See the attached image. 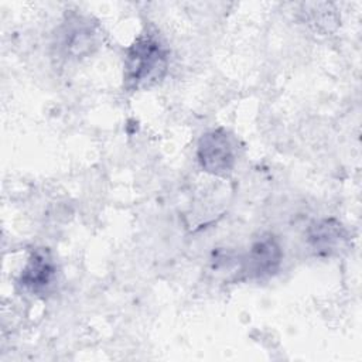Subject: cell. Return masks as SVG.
<instances>
[{"label": "cell", "mask_w": 362, "mask_h": 362, "mask_svg": "<svg viewBox=\"0 0 362 362\" xmlns=\"http://www.w3.org/2000/svg\"><path fill=\"white\" fill-rule=\"evenodd\" d=\"M168 68V51L150 33L140 34L127 48L123 65L126 90H141L161 82Z\"/></svg>", "instance_id": "1"}, {"label": "cell", "mask_w": 362, "mask_h": 362, "mask_svg": "<svg viewBox=\"0 0 362 362\" xmlns=\"http://www.w3.org/2000/svg\"><path fill=\"white\" fill-rule=\"evenodd\" d=\"M197 158L205 173L226 177L236 164V143L232 134L218 127L201 136L197 147Z\"/></svg>", "instance_id": "2"}, {"label": "cell", "mask_w": 362, "mask_h": 362, "mask_svg": "<svg viewBox=\"0 0 362 362\" xmlns=\"http://www.w3.org/2000/svg\"><path fill=\"white\" fill-rule=\"evenodd\" d=\"M96 24L85 16L69 14L55 35V48L62 58H82L98 47Z\"/></svg>", "instance_id": "3"}, {"label": "cell", "mask_w": 362, "mask_h": 362, "mask_svg": "<svg viewBox=\"0 0 362 362\" xmlns=\"http://www.w3.org/2000/svg\"><path fill=\"white\" fill-rule=\"evenodd\" d=\"M307 243L315 256L332 257L349 247V235L339 221L325 218L310 225Z\"/></svg>", "instance_id": "4"}, {"label": "cell", "mask_w": 362, "mask_h": 362, "mask_svg": "<svg viewBox=\"0 0 362 362\" xmlns=\"http://www.w3.org/2000/svg\"><path fill=\"white\" fill-rule=\"evenodd\" d=\"M281 259L283 252L280 243L273 235L264 233L252 243L245 259L243 272L253 279L270 277L279 270Z\"/></svg>", "instance_id": "5"}, {"label": "cell", "mask_w": 362, "mask_h": 362, "mask_svg": "<svg viewBox=\"0 0 362 362\" xmlns=\"http://www.w3.org/2000/svg\"><path fill=\"white\" fill-rule=\"evenodd\" d=\"M55 277V264L49 252L44 247L35 249L21 270L18 283L31 293L44 291Z\"/></svg>", "instance_id": "6"}]
</instances>
